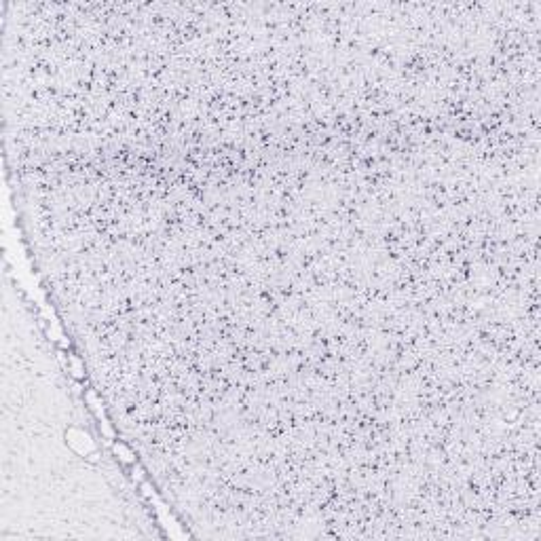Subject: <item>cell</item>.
Wrapping results in <instances>:
<instances>
[{
  "label": "cell",
  "mask_w": 541,
  "mask_h": 541,
  "mask_svg": "<svg viewBox=\"0 0 541 541\" xmlns=\"http://www.w3.org/2000/svg\"><path fill=\"white\" fill-rule=\"evenodd\" d=\"M114 450H116L118 455H121V459L125 461V463H133V455H131V450H129L125 444L116 442V444H114Z\"/></svg>",
  "instance_id": "cell-2"
},
{
  "label": "cell",
  "mask_w": 541,
  "mask_h": 541,
  "mask_svg": "<svg viewBox=\"0 0 541 541\" xmlns=\"http://www.w3.org/2000/svg\"><path fill=\"white\" fill-rule=\"evenodd\" d=\"M68 440H70V444H72V446L78 450V453H83V455L91 453V450L95 448L93 442H91V440H89L83 432H70V434H68Z\"/></svg>",
  "instance_id": "cell-1"
}]
</instances>
